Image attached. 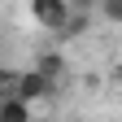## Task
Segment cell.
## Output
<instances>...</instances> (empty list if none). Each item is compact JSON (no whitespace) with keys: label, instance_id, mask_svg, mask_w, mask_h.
Listing matches in <instances>:
<instances>
[{"label":"cell","instance_id":"obj_1","mask_svg":"<svg viewBox=\"0 0 122 122\" xmlns=\"http://www.w3.org/2000/svg\"><path fill=\"white\" fill-rule=\"evenodd\" d=\"M26 5H30V18H35L44 30H52V35L70 22V13H74L70 0H26Z\"/></svg>","mask_w":122,"mask_h":122},{"label":"cell","instance_id":"obj_2","mask_svg":"<svg viewBox=\"0 0 122 122\" xmlns=\"http://www.w3.org/2000/svg\"><path fill=\"white\" fill-rule=\"evenodd\" d=\"M52 92H57V83L52 79H44V74L35 70V66H30V70H22V83H18V100H48L52 96Z\"/></svg>","mask_w":122,"mask_h":122},{"label":"cell","instance_id":"obj_3","mask_svg":"<svg viewBox=\"0 0 122 122\" xmlns=\"http://www.w3.org/2000/svg\"><path fill=\"white\" fill-rule=\"evenodd\" d=\"M35 70L44 74V79L61 83V74H66V57H61V52H39V57H35Z\"/></svg>","mask_w":122,"mask_h":122},{"label":"cell","instance_id":"obj_4","mask_svg":"<svg viewBox=\"0 0 122 122\" xmlns=\"http://www.w3.org/2000/svg\"><path fill=\"white\" fill-rule=\"evenodd\" d=\"M0 122H30V105L18 96H5L0 100Z\"/></svg>","mask_w":122,"mask_h":122},{"label":"cell","instance_id":"obj_5","mask_svg":"<svg viewBox=\"0 0 122 122\" xmlns=\"http://www.w3.org/2000/svg\"><path fill=\"white\" fill-rule=\"evenodd\" d=\"M87 26H92V13H70V22L57 30V39H79V35H87Z\"/></svg>","mask_w":122,"mask_h":122},{"label":"cell","instance_id":"obj_6","mask_svg":"<svg viewBox=\"0 0 122 122\" xmlns=\"http://www.w3.org/2000/svg\"><path fill=\"white\" fill-rule=\"evenodd\" d=\"M96 13H100L105 22H122V0H100V9H96Z\"/></svg>","mask_w":122,"mask_h":122},{"label":"cell","instance_id":"obj_7","mask_svg":"<svg viewBox=\"0 0 122 122\" xmlns=\"http://www.w3.org/2000/svg\"><path fill=\"white\" fill-rule=\"evenodd\" d=\"M70 9L74 13H92V9H100V0H70Z\"/></svg>","mask_w":122,"mask_h":122},{"label":"cell","instance_id":"obj_8","mask_svg":"<svg viewBox=\"0 0 122 122\" xmlns=\"http://www.w3.org/2000/svg\"><path fill=\"white\" fill-rule=\"evenodd\" d=\"M113 79H118V83H122V66H113Z\"/></svg>","mask_w":122,"mask_h":122}]
</instances>
